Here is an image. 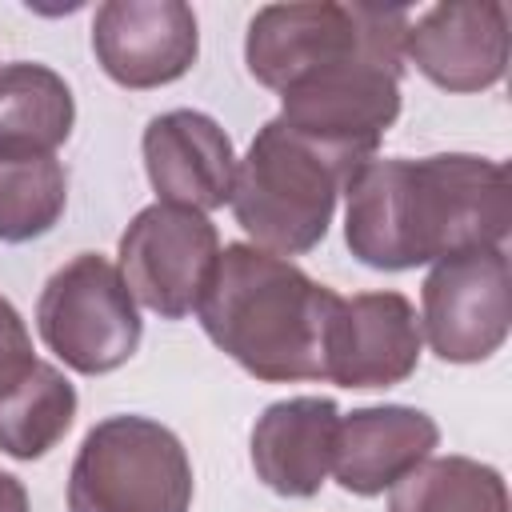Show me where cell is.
<instances>
[{
	"mask_svg": "<svg viewBox=\"0 0 512 512\" xmlns=\"http://www.w3.org/2000/svg\"><path fill=\"white\" fill-rule=\"evenodd\" d=\"M344 244L376 272H408L460 252L504 248L512 188L500 160L472 152L364 160L348 188Z\"/></svg>",
	"mask_w": 512,
	"mask_h": 512,
	"instance_id": "1",
	"label": "cell"
},
{
	"mask_svg": "<svg viewBox=\"0 0 512 512\" xmlns=\"http://www.w3.org/2000/svg\"><path fill=\"white\" fill-rule=\"evenodd\" d=\"M340 292L256 244H224L200 296L208 340L264 384L324 380V332Z\"/></svg>",
	"mask_w": 512,
	"mask_h": 512,
	"instance_id": "2",
	"label": "cell"
},
{
	"mask_svg": "<svg viewBox=\"0 0 512 512\" xmlns=\"http://www.w3.org/2000/svg\"><path fill=\"white\" fill-rule=\"evenodd\" d=\"M356 168L276 116L252 136L244 160H236L228 204L256 248L284 260L304 256L328 236L336 200Z\"/></svg>",
	"mask_w": 512,
	"mask_h": 512,
	"instance_id": "3",
	"label": "cell"
},
{
	"mask_svg": "<svg viewBox=\"0 0 512 512\" xmlns=\"http://www.w3.org/2000/svg\"><path fill=\"white\" fill-rule=\"evenodd\" d=\"M192 460L172 428L120 412L92 424L68 472V512H188Z\"/></svg>",
	"mask_w": 512,
	"mask_h": 512,
	"instance_id": "4",
	"label": "cell"
},
{
	"mask_svg": "<svg viewBox=\"0 0 512 512\" xmlns=\"http://www.w3.org/2000/svg\"><path fill=\"white\" fill-rule=\"evenodd\" d=\"M404 44H380L316 68L280 92V120L320 148L364 164L400 116Z\"/></svg>",
	"mask_w": 512,
	"mask_h": 512,
	"instance_id": "5",
	"label": "cell"
},
{
	"mask_svg": "<svg viewBox=\"0 0 512 512\" xmlns=\"http://www.w3.org/2000/svg\"><path fill=\"white\" fill-rule=\"evenodd\" d=\"M408 12L376 4H264L248 20L244 64L256 84L284 92L292 80L380 44H404Z\"/></svg>",
	"mask_w": 512,
	"mask_h": 512,
	"instance_id": "6",
	"label": "cell"
},
{
	"mask_svg": "<svg viewBox=\"0 0 512 512\" xmlns=\"http://www.w3.org/2000/svg\"><path fill=\"white\" fill-rule=\"evenodd\" d=\"M40 340L80 376H104L128 364L144 324L120 268L100 252H80L48 276L36 300Z\"/></svg>",
	"mask_w": 512,
	"mask_h": 512,
	"instance_id": "7",
	"label": "cell"
},
{
	"mask_svg": "<svg viewBox=\"0 0 512 512\" xmlns=\"http://www.w3.org/2000/svg\"><path fill=\"white\" fill-rule=\"evenodd\" d=\"M116 256L136 304L164 320H184L200 308L220 256V232L208 212L156 200L132 216Z\"/></svg>",
	"mask_w": 512,
	"mask_h": 512,
	"instance_id": "8",
	"label": "cell"
},
{
	"mask_svg": "<svg viewBox=\"0 0 512 512\" xmlns=\"http://www.w3.org/2000/svg\"><path fill=\"white\" fill-rule=\"evenodd\" d=\"M512 328V272L504 248L436 260L420 284V336L448 364H480Z\"/></svg>",
	"mask_w": 512,
	"mask_h": 512,
	"instance_id": "9",
	"label": "cell"
},
{
	"mask_svg": "<svg viewBox=\"0 0 512 512\" xmlns=\"http://www.w3.org/2000/svg\"><path fill=\"white\" fill-rule=\"evenodd\" d=\"M420 316L400 292L340 296L324 332V380L340 388H392L420 368Z\"/></svg>",
	"mask_w": 512,
	"mask_h": 512,
	"instance_id": "10",
	"label": "cell"
},
{
	"mask_svg": "<svg viewBox=\"0 0 512 512\" xmlns=\"http://www.w3.org/2000/svg\"><path fill=\"white\" fill-rule=\"evenodd\" d=\"M92 52L120 88L172 84L200 56L196 12L184 0H108L92 16Z\"/></svg>",
	"mask_w": 512,
	"mask_h": 512,
	"instance_id": "11",
	"label": "cell"
},
{
	"mask_svg": "<svg viewBox=\"0 0 512 512\" xmlns=\"http://www.w3.org/2000/svg\"><path fill=\"white\" fill-rule=\"evenodd\" d=\"M404 60L444 92H484L508 68V8L500 0L432 4L408 20Z\"/></svg>",
	"mask_w": 512,
	"mask_h": 512,
	"instance_id": "12",
	"label": "cell"
},
{
	"mask_svg": "<svg viewBox=\"0 0 512 512\" xmlns=\"http://www.w3.org/2000/svg\"><path fill=\"white\" fill-rule=\"evenodd\" d=\"M144 172L160 204H184L196 212L224 208L236 180V152L228 132L196 108H172L148 120L140 136Z\"/></svg>",
	"mask_w": 512,
	"mask_h": 512,
	"instance_id": "13",
	"label": "cell"
},
{
	"mask_svg": "<svg viewBox=\"0 0 512 512\" xmlns=\"http://www.w3.org/2000/svg\"><path fill=\"white\" fill-rule=\"evenodd\" d=\"M440 444V424L412 404L352 408L336 424L332 476L352 496H380L420 468Z\"/></svg>",
	"mask_w": 512,
	"mask_h": 512,
	"instance_id": "14",
	"label": "cell"
},
{
	"mask_svg": "<svg viewBox=\"0 0 512 512\" xmlns=\"http://www.w3.org/2000/svg\"><path fill=\"white\" fill-rule=\"evenodd\" d=\"M340 408L328 396H288L268 404L252 424V468L264 488L308 500L332 472Z\"/></svg>",
	"mask_w": 512,
	"mask_h": 512,
	"instance_id": "15",
	"label": "cell"
},
{
	"mask_svg": "<svg viewBox=\"0 0 512 512\" xmlns=\"http://www.w3.org/2000/svg\"><path fill=\"white\" fill-rule=\"evenodd\" d=\"M76 124L68 80L36 60L0 68V152H56Z\"/></svg>",
	"mask_w": 512,
	"mask_h": 512,
	"instance_id": "16",
	"label": "cell"
},
{
	"mask_svg": "<svg viewBox=\"0 0 512 512\" xmlns=\"http://www.w3.org/2000/svg\"><path fill=\"white\" fill-rule=\"evenodd\" d=\"M68 208V172L56 152H0V244L48 236Z\"/></svg>",
	"mask_w": 512,
	"mask_h": 512,
	"instance_id": "17",
	"label": "cell"
},
{
	"mask_svg": "<svg viewBox=\"0 0 512 512\" xmlns=\"http://www.w3.org/2000/svg\"><path fill=\"white\" fill-rule=\"evenodd\" d=\"M76 420V388L56 364H36V372L0 400V452L12 460L48 456Z\"/></svg>",
	"mask_w": 512,
	"mask_h": 512,
	"instance_id": "18",
	"label": "cell"
},
{
	"mask_svg": "<svg viewBox=\"0 0 512 512\" xmlns=\"http://www.w3.org/2000/svg\"><path fill=\"white\" fill-rule=\"evenodd\" d=\"M388 492V512H508L504 476L472 456H428Z\"/></svg>",
	"mask_w": 512,
	"mask_h": 512,
	"instance_id": "19",
	"label": "cell"
},
{
	"mask_svg": "<svg viewBox=\"0 0 512 512\" xmlns=\"http://www.w3.org/2000/svg\"><path fill=\"white\" fill-rule=\"evenodd\" d=\"M36 352H32V336L24 316L16 312V304L8 296H0V400L8 392H16L32 372H36Z\"/></svg>",
	"mask_w": 512,
	"mask_h": 512,
	"instance_id": "20",
	"label": "cell"
},
{
	"mask_svg": "<svg viewBox=\"0 0 512 512\" xmlns=\"http://www.w3.org/2000/svg\"><path fill=\"white\" fill-rule=\"evenodd\" d=\"M0 512H32L28 492L12 472H0Z\"/></svg>",
	"mask_w": 512,
	"mask_h": 512,
	"instance_id": "21",
	"label": "cell"
}]
</instances>
